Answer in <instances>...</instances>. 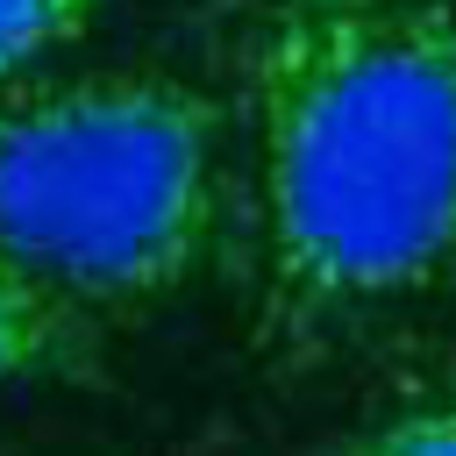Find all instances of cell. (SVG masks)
<instances>
[{
  "label": "cell",
  "instance_id": "obj_1",
  "mask_svg": "<svg viewBox=\"0 0 456 456\" xmlns=\"http://www.w3.org/2000/svg\"><path fill=\"white\" fill-rule=\"evenodd\" d=\"M256 342L314 363L456 285V0H264L235 28Z\"/></svg>",
  "mask_w": 456,
  "mask_h": 456
},
{
  "label": "cell",
  "instance_id": "obj_2",
  "mask_svg": "<svg viewBox=\"0 0 456 456\" xmlns=\"http://www.w3.org/2000/svg\"><path fill=\"white\" fill-rule=\"evenodd\" d=\"M228 107L178 71L0 86V256L78 306H157L242 228Z\"/></svg>",
  "mask_w": 456,
  "mask_h": 456
},
{
  "label": "cell",
  "instance_id": "obj_3",
  "mask_svg": "<svg viewBox=\"0 0 456 456\" xmlns=\"http://www.w3.org/2000/svg\"><path fill=\"white\" fill-rule=\"evenodd\" d=\"M93 342H100L93 306H78L50 278H36L14 256H0V385L71 378V370L93 363Z\"/></svg>",
  "mask_w": 456,
  "mask_h": 456
},
{
  "label": "cell",
  "instance_id": "obj_4",
  "mask_svg": "<svg viewBox=\"0 0 456 456\" xmlns=\"http://www.w3.org/2000/svg\"><path fill=\"white\" fill-rule=\"evenodd\" d=\"M335 456H456V363L449 356L392 363L356 406Z\"/></svg>",
  "mask_w": 456,
  "mask_h": 456
},
{
  "label": "cell",
  "instance_id": "obj_5",
  "mask_svg": "<svg viewBox=\"0 0 456 456\" xmlns=\"http://www.w3.org/2000/svg\"><path fill=\"white\" fill-rule=\"evenodd\" d=\"M93 14L100 0H0V86H14L36 57L64 50Z\"/></svg>",
  "mask_w": 456,
  "mask_h": 456
}]
</instances>
